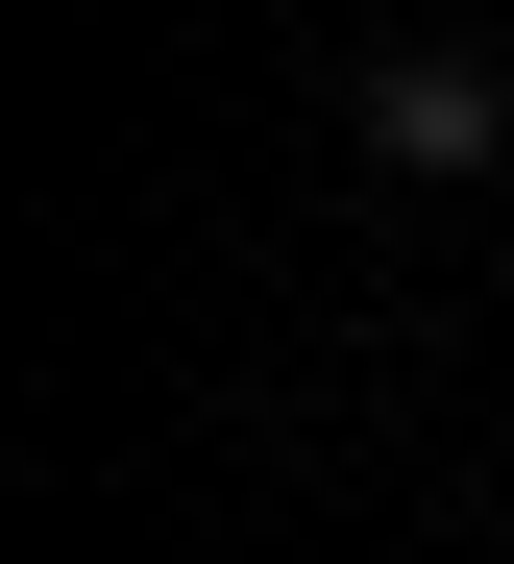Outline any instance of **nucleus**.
Returning a JSON list of instances; mask_svg holds the SVG:
<instances>
[{
  "label": "nucleus",
  "mask_w": 514,
  "mask_h": 564,
  "mask_svg": "<svg viewBox=\"0 0 514 564\" xmlns=\"http://www.w3.org/2000/svg\"><path fill=\"white\" fill-rule=\"evenodd\" d=\"M368 148H392V172H490V148H514V99H490L466 50H392V74H368Z\"/></svg>",
  "instance_id": "obj_1"
}]
</instances>
